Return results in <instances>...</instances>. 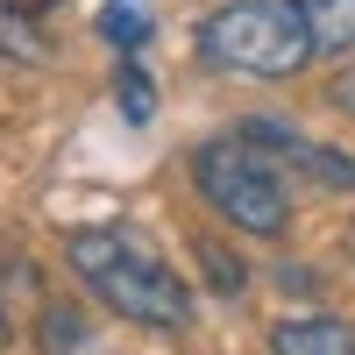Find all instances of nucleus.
<instances>
[{
	"label": "nucleus",
	"mask_w": 355,
	"mask_h": 355,
	"mask_svg": "<svg viewBox=\"0 0 355 355\" xmlns=\"http://www.w3.org/2000/svg\"><path fill=\"white\" fill-rule=\"evenodd\" d=\"M64 263L121 320H142V327H185L192 320L185 277H178L142 234H128V227H71L64 234Z\"/></svg>",
	"instance_id": "1"
},
{
	"label": "nucleus",
	"mask_w": 355,
	"mask_h": 355,
	"mask_svg": "<svg viewBox=\"0 0 355 355\" xmlns=\"http://www.w3.org/2000/svg\"><path fill=\"white\" fill-rule=\"evenodd\" d=\"M199 57L249 78H299L320 57L313 8L306 0H234V8L199 21Z\"/></svg>",
	"instance_id": "2"
},
{
	"label": "nucleus",
	"mask_w": 355,
	"mask_h": 355,
	"mask_svg": "<svg viewBox=\"0 0 355 355\" xmlns=\"http://www.w3.org/2000/svg\"><path fill=\"white\" fill-rule=\"evenodd\" d=\"M192 185H199V199L214 206L220 220H234L242 234H284L291 227V185H284L277 157L263 150V142H249V135L199 142Z\"/></svg>",
	"instance_id": "3"
},
{
	"label": "nucleus",
	"mask_w": 355,
	"mask_h": 355,
	"mask_svg": "<svg viewBox=\"0 0 355 355\" xmlns=\"http://www.w3.org/2000/svg\"><path fill=\"white\" fill-rule=\"evenodd\" d=\"M242 135H249V142H263V150H270L277 164H291V171L320 178V185H334V192H355V157H334V150H320L313 135L284 128V121H249Z\"/></svg>",
	"instance_id": "4"
},
{
	"label": "nucleus",
	"mask_w": 355,
	"mask_h": 355,
	"mask_svg": "<svg viewBox=\"0 0 355 355\" xmlns=\"http://www.w3.org/2000/svg\"><path fill=\"white\" fill-rule=\"evenodd\" d=\"M270 355H355V327L327 313L284 320V327H270Z\"/></svg>",
	"instance_id": "5"
},
{
	"label": "nucleus",
	"mask_w": 355,
	"mask_h": 355,
	"mask_svg": "<svg viewBox=\"0 0 355 355\" xmlns=\"http://www.w3.org/2000/svg\"><path fill=\"white\" fill-rule=\"evenodd\" d=\"M150 0H107V8H100V36L114 43V50H121V57H135L142 43H150Z\"/></svg>",
	"instance_id": "6"
},
{
	"label": "nucleus",
	"mask_w": 355,
	"mask_h": 355,
	"mask_svg": "<svg viewBox=\"0 0 355 355\" xmlns=\"http://www.w3.org/2000/svg\"><path fill=\"white\" fill-rule=\"evenodd\" d=\"M320 50H355V0H306Z\"/></svg>",
	"instance_id": "7"
},
{
	"label": "nucleus",
	"mask_w": 355,
	"mask_h": 355,
	"mask_svg": "<svg viewBox=\"0 0 355 355\" xmlns=\"http://www.w3.org/2000/svg\"><path fill=\"white\" fill-rule=\"evenodd\" d=\"M114 100H121V114H128V121L142 128V121H150V114H157V93H150V71H142V64H128V57H121V71H114Z\"/></svg>",
	"instance_id": "8"
},
{
	"label": "nucleus",
	"mask_w": 355,
	"mask_h": 355,
	"mask_svg": "<svg viewBox=\"0 0 355 355\" xmlns=\"http://www.w3.org/2000/svg\"><path fill=\"white\" fill-rule=\"evenodd\" d=\"M0 50L21 57V64H43V57H50V43L28 28V15H21V8H0Z\"/></svg>",
	"instance_id": "9"
},
{
	"label": "nucleus",
	"mask_w": 355,
	"mask_h": 355,
	"mask_svg": "<svg viewBox=\"0 0 355 355\" xmlns=\"http://www.w3.org/2000/svg\"><path fill=\"white\" fill-rule=\"evenodd\" d=\"M85 341V320L71 306H43V355H71Z\"/></svg>",
	"instance_id": "10"
},
{
	"label": "nucleus",
	"mask_w": 355,
	"mask_h": 355,
	"mask_svg": "<svg viewBox=\"0 0 355 355\" xmlns=\"http://www.w3.org/2000/svg\"><path fill=\"white\" fill-rule=\"evenodd\" d=\"M199 263H206V277H214V291H242L249 284V270H242V256H227V249H214V242H199Z\"/></svg>",
	"instance_id": "11"
},
{
	"label": "nucleus",
	"mask_w": 355,
	"mask_h": 355,
	"mask_svg": "<svg viewBox=\"0 0 355 355\" xmlns=\"http://www.w3.org/2000/svg\"><path fill=\"white\" fill-rule=\"evenodd\" d=\"M334 107H341V114H355V64L334 78Z\"/></svg>",
	"instance_id": "12"
},
{
	"label": "nucleus",
	"mask_w": 355,
	"mask_h": 355,
	"mask_svg": "<svg viewBox=\"0 0 355 355\" xmlns=\"http://www.w3.org/2000/svg\"><path fill=\"white\" fill-rule=\"evenodd\" d=\"M0 341H8V313H0Z\"/></svg>",
	"instance_id": "13"
}]
</instances>
